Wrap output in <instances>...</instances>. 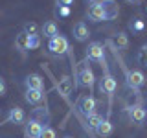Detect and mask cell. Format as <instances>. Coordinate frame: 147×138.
I'll return each mask as SVG.
<instances>
[{
    "instance_id": "32",
    "label": "cell",
    "mask_w": 147,
    "mask_h": 138,
    "mask_svg": "<svg viewBox=\"0 0 147 138\" xmlns=\"http://www.w3.org/2000/svg\"><path fill=\"white\" fill-rule=\"evenodd\" d=\"M64 138H72V136H64Z\"/></svg>"
},
{
    "instance_id": "9",
    "label": "cell",
    "mask_w": 147,
    "mask_h": 138,
    "mask_svg": "<svg viewBox=\"0 0 147 138\" xmlns=\"http://www.w3.org/2000/svg\"><path fill=\"white\" fill-rule=\"evenodd\" d=\"M86 15H88V18L92 22H101V20H107V17H105V11L103 7L99 6V2L92 4V6L88 7V11H86Z\"/></svg>"
},
{
    "instance_id": "26",
    "label": "cell",
    "mask_w": 147,
    "mask_h": 138,
    "mask_svg": "<svg viewBox=\"0 0 147 138\" xmlns=\"http://www.w3.org/2000/svg\"><path fill=\"white\" fill-rule=\"evenodd\" d=\"M145 52H147V48H145V46H142L140 55H138V61H140V64H144V63H145Z\"/></svg>"
},
{
    "instance_id": "16",
    "label": "cell",
    "mask_w": 147,
    "mask_h": 138,
    "mask_svg": "<svg viewBox=\"0 0 147 138\" xmlns=\"http://www.w3.org/2000/svg\"><path fill=\"white\" fill-rule=\"evenodd\" d=\"M42 98H44V92L42 90H26V94H24V99L28 101V103H31V105L40 103Z\"/></svg>"
},
{
    "instance_id": "29",
    "label": "cell",
    "mask_w": 147,
    "mask_h": 138,
    "mask_svg": "<svg viewBox=\"0 0 147 138\" xmlns=\"http://www.w3.org/2000/svg\"><path fill=\"white\" fill-rule=\"evenodd\" d=\"M59 4H61V6H68V7H70L72 4H74V0H59Z\"/></svg>"
},
{
    "instance_id": "18",
    "label": "cell",
    "mask_w": 147,
    "mask_h": 138,
    "mask_svg": "<svg viewBox=\"0 0 147 138\" xmlns=\"http://www.w3.org/2000/svg\"><path fill=\"white\" fill-rule=\"evenodd\" d=\"M31 120H35V122H39L40 125L42 123H48V120H50V114H48V110H42V109H35L33 110V118Z\"/></svg>"
},
{
    "instance_id": "30",
    "label": "cell",
    "mask_w": 147,
    "mask_h": 138,
    "mask_svg": "<svg viewBox=\"0 0 147 138\" xmlns=\"http://www.w3.org/2000/svg\"><path fill=\"white\" fill-rule=\"evenodd\" d=\"M125 2H129V4H138L140 0H125Z\"/></svg>"
},
{
    "instance_id": "11",
    "label": "cell",
    "mask_w": 147,
    "mask_h": 138,
    "mask_svg": "<svg viewBox=\"0 0 147 138\" xmlns=\"http://www.w3.org/2000/svg\"><path fill=\"white\" fill-rule=\"evenodd\" d=\"M129 116H131L132 122L144 123L145 122V109L142 107V105H131V107H129Z\"/></svg>"
},
{
    "instance_id": "15",
    "label": "cell",
    "mask_w": 147,
    "mask_h": 138,
    "mask_svg": "<svg viewBox=\"0 0 147 138\" xmlns=\"http://www.w3.org/2000/svg\"><path fill=\"white\" fill-rule=\"evenodd\" d=\"M7 120L11 123H24V120H26V114H24V110H22L20 107H13L11 110H9V116Z\"/></svg>"
},
{
    "instance_id": "17",
    "label": "cell",
    "mask_w": 147,
    "mask_h": 138,
    "mask_svg": "<svg viewBox=\"0 0 147 138\" xmlns=\"http://www.w3.org/2000/svg\"><path fill=\"white\" fill-rule=\"evenodd\" d=\"M42 35H44V37H48V39H52V37L59 35L57 24H55L53 20H48V22H44V26H42Z\"/></svg>"
},
{
    "instance_id": "28",
    "label": "cell",
    "mask_w": 147,
    "mask_h": 138,
    "mask_svg": "<svg viewBox=\"0 0 147 138\" xmlns=\"http://www.w3.org/2000/svg\"><path fill=\"white\" fill-rule=\"evenodd\" d=\"M6 89H7V87H6V81H4L2 77H0V96L6 94Z\"/></svg>"
},
{
    "instance_id": "12",
    "label": "cell",
    "mask_w": 147,
    "mask_h": 138,
    "mask_svg": "<svg viewBox=\"0 0 147 138\" xmlns=\"http://www.w3.org/2000/svg\"><path fill=\"white\" fill-rule=\"evenodd\" d=\"M88 35H90V31H88V28H86L85 22H77V24L74 26V39L76 41L85 43V41L88 39Z\"/></svg>"
},
{
    "instance_id": "8",
    "label": "cell",
    "mask_w": 147,
    "mask_h": 138,
    "mask_svg": "<svg viewBox=\"0 0 147 138\" xmlns=\"http://www.w3.org/2000/svg\"><path fill=\"white\" fill-rule=\"evenodd\" d=\"M40 131H42V125L39 122H35V120H28L24 123V136L26 138H37L40 135Z\"/></svg>"
},
{
    "instance_id": "27",
    "label": "cell",
    "mask_w": 147,
    "mask_h": 138,
    "mask_svg": "<svg viewBox=\"0 0 147 138\" xmlns=\"http://www.w3.org/2000/svg\"><path fill=\"white\" fill-rule=\"evenodd\" d=\"M59 15H61V17H68V15H70V7H68V6H61V7H59Z\"/></svg>"
},
{
    "instance_id": "2",
    "label": "cell",
    "mask_w": 147,
    "mask_h": 138,
    "mask_svg": "<svg viewBox=\"0 0 147 138\" xmlns=\"http://www.w3.org/2000/svg\"><path fill=\"white\" fill-rule=\"evenodd\" d=\"M77 109H79V112L83 116H88V114L96 112V99L92 98L90 94H83L79 96V99H77Z\"/></svg>"
},
{
    "instance_id": "23",
    "label": "cell",
    "mask_w": 147,
    "mask_h": 138,
    "mask_svg": "<svg viewBox=\"0 0 147 138\" xmlns=\"http://www.w3.org/2000/svg\"><path fill=\"white\" fill-rule=\"evenodd\" d=\"M37 30H39V28H37L35 22H28L24 26V33L26 35H37Z\"/></svg>"
},
{
    "instance_id": "6",
    "label": "cell",
    "mask_w": 147,
    "mask_h": 138,
    "mask_svg": "<svg viewBox=\"0 0 147 138\" xmlns=\"http://www.w3.org/2000/svg\"><path fill=\"white\" fill-rule=\"evenodd\" d=\"M125 77H127V85L131 87V89H140L145 83V76L140 70H129Z\"/></svg>"
},
{
    "instance_id": "4",
    "label": "cell",
    "mask_w": 147,
    "mask_h": 138,
    "mask_svg": "<svg viewBox=\"0 0 147 138\" xmlns=\"http://www.w3.org/2000/svg\"><path fill=\"white\" fill-rule=\"evenodd\" d=\"M77 79H79L77 83H79L81 87H88V89H92V87H94L96 77H94V72H92V68L88 66V64H83V66L79 68Z\"/></svg>"
},
{
    "instance_id": "7",
    "label": "cell",
    "mask_w": 147,
    "mask_h": 138,
    "mask_svg": "<svg viewBox=\"0 0 147 138\" xmlns=\"http://www.w3.org/2000/svg\"><path fill=\"white\" fill-rule=\"evenodd\" d=\"M116 87H118V83H116V79H114V76H110V74H105L103 79L99 81L101 92H105V94H109V96L116 92Z\"/></svg>"
},
{
    "instance_id": "24",
    "label": "cell",
    "mask_w": 147,
    "mask_h": 138,
    "mask_svg": "<svg viewBox=\"0 0 147 138\" xmlns=\"http://www.w3.org/2000/svg\"><path fill=\"white\" fill-rule=\"evenodd\" d=\"M116 44H118V48L125 50V48H127V44H129L127 35H125V33H119V35H118V39H116Z\"/></svg>"
},
{
    "instance_id": "3",
    "label": "cell",
    "mask_w": 147,
    "mask_h": 138,
    "mask_svg": "<svg viewBox=\"0 0 147 138\" xmlns=\"http://www.w3.org/2000/svg\"><path fill=\"white\" fill-rule=\"evenodd\" d=\"M86 59H90V61H98L101 63V66L105 64V50L101 43H90L88 48H86Z\"/></svg>"
},
{
    "instance_id": "13",
    "label": "cell",
    "mask_w": 147,
    "mask_h": 138,
    "mask_svg": "<svg viewBox=\"0 0 147 138\" xmlns=\"http://www.w3.org/2000/svg\"><path fill=\"white\" fill-rule=\"evenodd\" d=\"M72 89H74V83H72L70 77L68 76L61 77V81H59V94H61L63 98H68V94L72 92Z\"/></svg>"
},
{
    "instance_id": "22",
    "label": "cell",
    "mask_w": 147,
    "mask_h": 138,
    "mask_svg": "<svg viewBox=\"0 0 147 138\" xmlns=\"http://www.w3.org/2000/svg\"><path fill=\"white\" fill-rule=\"evenodd\" d=\"M37 138H57V136H55V131L50 125H42V131Z\"/></svg>"
},
{
    "instance_id": "21",
    "label": "cell",
    "mask_w": 147,
    "mask_h": 138,
    "mask_svg": "<svg viewBox=\"0 0 147 138\" xmlns=\"http://www.w3.org/2000/svg\"><path fill=\"white\" fill-rule=\"evenodd\" d=\"M40 46V39L39 35H28V50H35Z\"/></svg>"
},
{
    "instance_id": "1",
    "label": "cell",
    "mask_w": 147,
    "mask_h": 138,
    "mask_svg": "<svg viewBox=\"0 0 147 138\" xmlns=\"http://www.w3.org/2000/svg\"><path fill=\"white\" fill-rule=\"evenodd\" d=\"M48 50H50L53 55H64L68 50H70V44H68L66 37L55 35V37H52V39L48 41Z\"/></svg>"
},
{
    "instance_id": "25",
    "label": "cell",
    "mask_w": 147,
    "mask_h": 138,
    "mask_svg": "<svg viewBox=\"0 0 147 138\" xmlns=\"http://www.w3.org/2000/svg\"><path fill=\"white\" fill-rule=\"evenodd\" d=\"M131 30H132V31H142V30H144V22H142V20L131 22Z\"/></svg>"
},
{
    "instance_id": "31",
    "label": "cell",
    "mask_w": 147,
    "mask_h": 138,
    "mask_svg": "<svg viewBox=\"0 0 147 138\" xmlns=\"http://www.w3.org/2000/svg\"><path fill=\"white\" fill-rule=\"evenodd\" d=\"M86 2H90V4H96V2H99V0H86Z\"/></svg>"
},
{
    "instance_id": "14",
    "label": "cell",
    "mask_w": 147,
    "mask_h": 138,
    "mask_svg": "<svg viewBox=\"0 0 147 138\" xmlns=\"http://www.w3.org/2000/svg\"><path fill=\"white\" fill-rule=\"evenodd\" d=\"M94 131L98 133V136H101V138L110 136V135H112V123H110L109 120H101V122H99V125L96 127Z\"/></svg>"
},
{
    "instance_id": "20",
    "label": "cell",
    "mask_w": 147,
    "mask_h": 138,
    "mask_svg": "<svg viewBox=\"0 0 147 138\" xmlns=\"http://www.w3.org/2000/svg\"><path fill=\"white\" fill-rule=\"evenodd\" d=\"M101 120H103V118H101L98 112H92V114H88V116H86V123H88L90 129H96V127L99 125Z\"/></svg>"
},
{
    "instance_id": "19",
    "label": "cell",
    "mask_w": 147,
    "mask_h": 138,
    "mask_svg": "<svg viewBox=\"0 0 147 138\" xmlns=\"http://www.w3.org/2000/svg\"><path fill=\"white\" fill-rule=\"evenodd\" d=\"M15 46H17L18 50H20V52H26V50H28V35L24 33V31L17 35V39H15Z\"/></svg>"
},
{
    "instance_id": "5",
    "label": "cell",
    "mask_w": 147,
    "mask_h": 138,
    "mask_svg": "<svg viewBox=\"0 0 147 138\" xmlns=\"http://www.w3.org/2000/svg\"><path fill=\"white\" fill-rule=\"evenodd\" d=\"M99 6L103 7L107 20H114V18L118 17L119 7H118V2H116V0H99Z\"/></svg>"
},
{
    "instance_id": "10",
    "label": "cell",
    "mask_w": 147,
    "mask_h": 138,
    "mask_svg": "<svg viewBox=\"0 0 147 138\" xmlns=\"http://www.w3.org/2000/svg\"><path fill=\"white\" fill-rule=\"evenodd\" d=\"M26 89L28 90H42L44 89V81L40 76H37V74H30V76L26 77Z\"/></svg>"
}]
</instances>
